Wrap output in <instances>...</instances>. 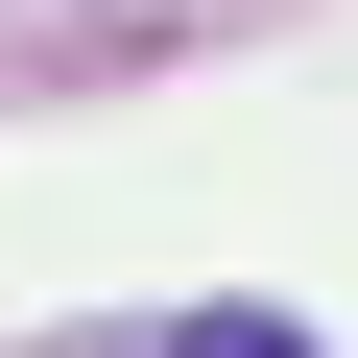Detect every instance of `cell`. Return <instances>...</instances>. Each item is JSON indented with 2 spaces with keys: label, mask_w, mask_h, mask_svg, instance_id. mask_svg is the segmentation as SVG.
Returning <instances> with one entry per match:
<instances>
[{
  "label": "cell",
  "mask_w": 358,
  "mask_h": 358,
  "mask_svg": "<svg viewBox=\"0 0 358 358\" xmlns=\"http://www.w3.org/2000/svg\"><path fill=\"white\" fill-rule=\"evenodd\" d=\"M167 358H310V334H287V310H192Z\"/></svg>",
  "instance_id": "cell-1"
}]
</instances>
